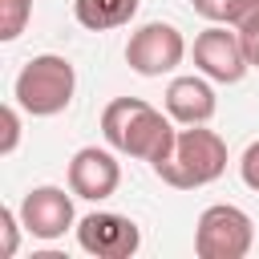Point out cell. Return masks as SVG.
Listing matches in <instances>:
<instances>
[{
    "instance_id": "cell-1",
    "label": "cell",
    "mask_w": 259,
    "mask_h": 259,
    "mask_svg": "<svg viewBox=\"0 0 259 259\" xmlns=\"http://www.w3.org/2000/svg\"><path fill=\"white\" fill-rule=\"evenodd\" d=\"M101 134L105 142L125 154V158H138V162H162L170 150H174V138H178V121L162 109H154L150 101L142 97H113L105 109H101Z\"/></svg>"
},
{
    "instance_id": "cell-2",
    "label": "cell",
    "mask_w": 259,
    "mask_h": 259,
    "mask_svg": "<svg viewBox=\"0 0 259 259\" xmlns=\"http://www.w3.org/2000/svg\"><path fill=\"white\" fill-rule=\"evenodd\" d=\"M174 190H198L227 174V142L206 125H178L174 150L150 166Z\"/></svg>"
},
{
    "instance_id": "cell-3",
    "label": "cell",
    "mask_w": 259,
    "mask_h": 259,
    "mask_svg": "<svg viewBox=\"0 0 259 259\" xmlns=\"http://www.w3.org/2000/svg\"><path fill=\"white\" fill-rule=\"evenodd\" d=\"M73 93H77V69L61 53L32 57L16 73V81H12V101L28 117H57V113H65L73 105Z\"/></svg>"
},
{
    "instance_id": "cell-4",
    "label": "cell",
    "mask_w": 259,
    "mask_h": 259,
    "mask_svg": "<svg viewBox=\"0 0 259 259\" xmlns=\"http://www.w3.org/2000/svg\"><path fill=\"white\" fill-rule=\"evenodd\" d=\"M255 243V223L235 202H214L194 223V255L198 259H247Z\"/></svg>"
},
{
    "instance_id": "cell-5",
    "label": "cell",
    "mask_w": 259,
    "mask_h": 259,
    "mask_svg": "<svg viewBox=\"0 0 259 259\" xmlns=\"http://www.w3.org/2000/svg\"><path fill=\"white\" fill-rule=\"evenodd\" d=\"M182 61H186V36L166 20H150L134 28L125 40V65L138 77H166Z\"/></svg>"
},
{
    "instance_id": "cell-6",
    "label": "cell",
    "mask_w": 259,
    "mask_h": 259,
    "mask_svg": "<svg viewBox=\"0 0 259 259\" xmlns=\"http://www.w3.org/2000/svg\"><path fill=\"white\" fill-rule=\"evenodd\" d=\"M194 69L219 85H235L247 77V53H243V40H239V28L231 24H206L198 36H194Z\"/></svg>"
},
{
    "instance_id": "cell-7",
    "label": "cell",
    "mask_w": 259,
    "mask_h": 259,
    "mask_svg": "<svg viewBox=\"0 0 259 259\" xmlns=\"http://www.w3.org/2000/svg\"><path fill=\"white\" fill-rule=\"evenodd\" d=\"M73 190L65 186H32L24 198H20V223L32 239L40 243H57L65 239L69 231H77V210H73Z\"/></svg>"
},
{
    "instance_id": "cell-8",
    "label": "cell",
    "mask_w": 259,
    "mask_h": 259,
    "mask_svg": "<svg viewBox=\"0 0 259 259\" xmlns=\"http://www.w3.org/2000/svg\"><path fill=\"white\" fill-rule=\"evenodd\" d=\"M77 247L93 259H134L142 247V231L117 210H93L77 219Z\"/></svg>"
},
{
    "instance_id": "cell-9",
    "label": "cell",
    "mask_w": 259,
    "mask_h": 259,
    "mask_svg": "<svg viewBox=\"0 0 259 259\" xmlns=\"http://www.w3.org/2000/svg\"><path fill=\"white\" fill-rule=\"evenodd\" d=\"M121 186V162L117 150H101V146H81L69 158V190L85 202H105L113 198Z\"/></svg>"
},
{
    "instance_id": "cell-10",
    "label": "cell",
    "mask_w": 259,
    "mask_h": 259,
    "mask_svg": "<svg viewBox=\"0 0 259 259\" xmlns=\"http://www.w3.org/2000/svg\"><path fill=\"white\" fill-rule=\"evenodd\" d=\"M162 105L178 125H206L219 109L214 81L202 77V73H178V77H170V85L162 93Z\"/></svg>"
},
{
    "instance_id": "cell-11",
    "label": "cell",
    "mask_w": 259,
    "mask_h": 259,
    "mask_svg": "<svg viewBox=\"0 0 259 259\" xmlns=\"http://www.w3.org/2000/svg\"><path fill=\"white\" fill-rule=\"evenodd\" d=\"M142 0H73V16L85 32H109L138 16Z\"/></svg>"
},
{
    "instance_id": "cell-12",
    "label": "cell",
    "mask_w": 259,
    "mask_h": 259,
    "mask_svg": "<svg viewBox=\"0 0 259 259\" xmlns=\"http://www.w3.org/2000/svg\"><path fill=\"white\" fill-rule=\"evenodd\" d=\"M32 20V0H0V40H16Z\"/></svg>"
},
{
    "instance_id": "cell-13",
    "label": "cell",
    "mask_w": 259,
    "mask_h": 259,
    "mask_svg": "<svg viewBox=\"0 0 259 259\" xmlns=\"http://www.w3.org/2000/svg\"><path fill=\"white\" fill-rule=\"evenodd\" d=\"M20 231H24L20 210L16 206H0V255L4 259H12L20 251Z\"/></svg>"
},
{
    "instance_id": "cell-14",
    "label": "cell",
    "mask_w": 259,
    "mask_h": 259,
    "mask_svg": "<svg viewBox=\"0 0 259 259\" xmlns=\"http://www.w3.org/2000/svg\"><path fill=\"white\" fill-rule=\"evenodd\" d=\"M20 113H24V109H20L16 101H8V105L0 109V121H4V138H0V154H4V158H8V154H12L16 146H20Z\"/></svg>"
},
{
    "instance_id": "cell-15",
    "label": "cell",
    "mask_w": 259,
    "mask_h": 259,
    "mask_svg": "<svg viewBox=\"0 0 259 259\" xmlns=\"http://www.w3.org/2000/svg\"><path fill=\"white\" fill-rule=\"evenodd\" d=\"M239 178H243L247 190L259 194V142H251V146L243 150V158H239Z\"/></svg>"
},
{
    "instance_id": "cell-16",
    "label": "cell",
    "mask_w": 259,
    "mask_h": 259,
    "mask_svg": "<svg viewBox=\"0 0 259 259\" xmlns=\"http://www.w3.org/2000/svg\"><path fill=\"white\" fill-rule=\"evenodd\" d=\"M255 16H259V0H227V20H223V24L243 28V24H251Z\"/></svg>"
},
{
    "instance_id": "cell-17",
    "label": "cell",
    "mask_w": 259,
    "mask_h": 259,
    "mask_svg": "<svg viewBox=\"0 0 259 259\" xmlns=\"http://www.w3.org/2000/svg\"><path fill=\"white\" fill-rule=\"evenodd\" d=\"M239 40H243L247 65H251V69H259V16H255L251 24H243V28H239Z\"/></svg>"
},
{
    "instance_id": "cell-18",
    "label": "cell",
    "mask_w": 259,
    "mask_h": 259,
    "mask_svg": "<svg viewBox=\"0 0 259 259\" xmlns=\"http://www.w3.org/2000/svg\"><path fill=\"white\" fill-rule=\"evenodd\" d=\"M190 8L202 20H210V24H223L227 20V0H190Z\"/></svg>"
}]
</instances>
